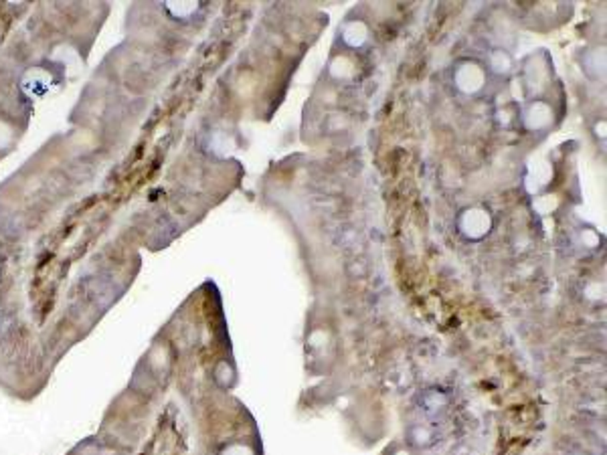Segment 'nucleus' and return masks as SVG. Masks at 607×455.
<instances>
[{
	"label": "nucleus",
	"mask_w": 607,
	"mask_h": 455,
	"mask_svg": "<svg viewBox=\"0 0 607 455\" xmlns=\"http://www.w3.org/2000/svg\"><path fill=\"white\" fill-rule=\"evenodd\" d=\"M399 455H409V454H399Z\"/></svg>",
	"instance_id": "f257e3e1"
}]
</instances>
